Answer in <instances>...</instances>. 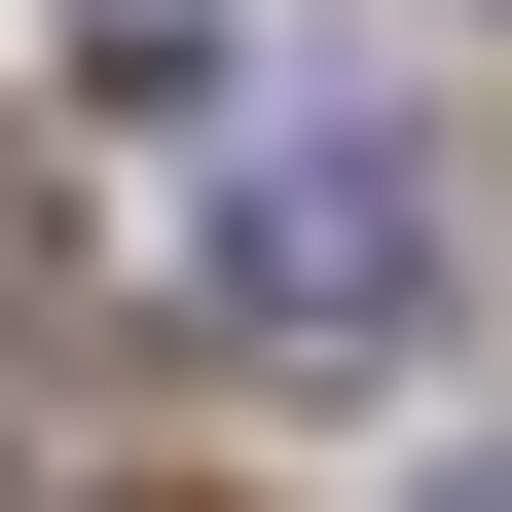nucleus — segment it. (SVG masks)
Here are the masks:
<instances>
[{
	"instance_id": "1",
	"label": "nucleus",
	"mask_w": 512,
	"mask_h": 512,
	"mask_svg": "<svg viewBox=\"0 0 512 512\" xmlns=\"http://www.w3.org/2000/svg\"><path fill=\"white\" fill-rule=\"evenodd\" d=\"M220 330H439V183L366 110H256L220 147Z\"/></svg>"
},
{
	"instance_id": "2",
	"label": "nucleus",
	"mask_w": 512,
	"mask_h": 512,
	"mask_svg": "<svg viewBox=\"0 0 512 512\" xmlns=\"http://www.w3.org/2000/svg\"><path fill=\"white\" fill-rule=\"evenodd\" d=\"M439 512H512V476H439Z\"/></svg>"
}]
</instances>
